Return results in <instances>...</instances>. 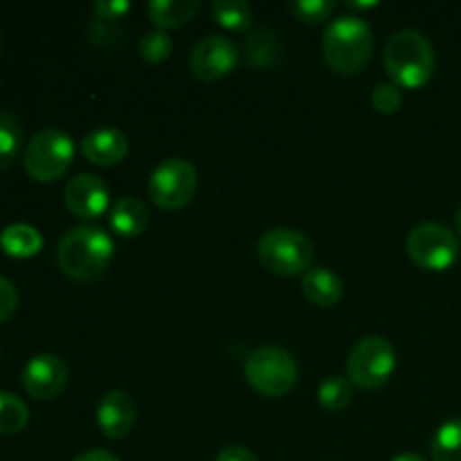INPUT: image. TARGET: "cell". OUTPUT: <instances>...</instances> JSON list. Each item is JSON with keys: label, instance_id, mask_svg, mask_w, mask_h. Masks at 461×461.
I'll use <instances>...</instances> for the list:
<instances>
[{"label": "cell", "instance_id": "1", "mask_svg": "<svg viewBox=\"0 0 461 461\" xmlns=\"http://www.w3.org/2000/svg\"><path fill=\"white\" fill-rule=\"evenodd\" d=\"M113 239L97 225H79L63 234L57 250L59 268L77 282H95L113 259Z\"/></svg>", "mask_w": 461, "mask_h": 461}, {"label": "cell", "instance_id": "2", "mask_svg": "<svg viewBox=\"0 0 461 461\" xmlns=\"http://www.w3.org/2000/svg\"><path fill=\"white\" fill-rule=\"evenodd\" d=\"M324 61L329 68L340 75H356L369 63L374 52V34L367 21L360 16H345L336 18L327 27L322 39Z\"/></svg>", "mask_w": 461, "mask_h": 461}, {"label": "cell", "instance_id": "3", "mask_svg": "<svg viewBox=\"0 0 461 461\" xmlns=\"http://www.w3.org/2000/svg\"><path fill=\"white\" fill-rule=\"evenodd\" d=\"M385 70L399 88H421L435 72V50L417 30H401L385 45Z\"/></svg>", "mask_w": 461, "mask_h": 461}, {"label": "cell", "instance_id": "4", "mask_svg": "<svg viewBox=\"0 0 461 461\" xmlns=\"http://www.w3.org/2000/svg\"><path fill=\"white\" fill-rule=\"evenodd\" d=\"M257 257L266 270L282 277L309 273L313 264V243L300 230L277 228L261 237Z\"/></svg>", "mask_w": 461, "mask_h": 461}, {"label": "cell", "instance_id": "5", "mask_svg": "<svg viewBox=\"0 0 461 461\" xmlns=\"http://www.w3.org/2000/svg\"><path fill=\"white\" fill-rule=\"evenodd\" d=\"M243 372L248 385L268 399H282L297 383V363L282 347H257L248 356Z\"/></svg>", "mask_w": 461, "mask_h": 461}, {"label": "cell", "instance_id": "6", "mask_svg": "<svg viewBox=\"0 0 461 461\" xmlns=\"http://www.w3.org/2000/svg\"><path fill=\"white\" fill-rule=\"evenodd\" d=\"M75 160V142L59 129H43L30 140L23 156V165L36 183H54L70 169Z\"/></svg>", "mask_w": 461, "mask_h": 461}, {"label": "cell", "instance_id": "7", "mask_svg": "<svg viewBox=\"0 0 461 461\" xmlns=\"http://www.w3.org/2000/svg\"><path fill=\"white\" fill-rule=\"evenodd\" d=\"M396 369V351L383 336L363 338L351 349L347 360V376L360 390H378L392 378Z\"/></svg>", "mask_w": 461, "mask_h": 461}, {"label": "cell", "instance_id": "8", "mask_svg": "<svg viewBox=\"0 0 461 461\" xmlns=\"http://www.w3.org/2000/svg\"><path fill=\"white\" fill-rule=\"evenodd\" d=\"M196 192L198 171L183 158L160 162L149 178V196L160 210H180L194 201Z\"/></svg>", "mask_w": 461, "mask_h": 461}, {"label": "cell", "instance_id": "9", "mask_svg": "<svg viewBox=\"0 0 461 461\" xmlns=\"http://www.w3.org/2000/svg\"><path fill=\"white\" fill-rule=\"evenodd\" d=\"M405 250L419 268L441 273L457 261L459 241L446 225L419 223L417 228L410 230Z\"/></svg>", "mask_w": 461, "mask_h": 461}, {"label": "cell", "instance_id": "10", "mask_svg": "<svg viewBox=\"0 0 461 461\" xmlns=\"http://www.w3.org/2000/svg\"><path fill=\"white\" fill-rule=\"evenodd\" d=\"M237 45L225 36H205L189 57V68L203 81H216L228 77L237 68Z\"/></svg>", "mask_w": 461, "mask_h": 461}, {"label": "cell", "instance_id": "11", "mask_svg": "<svg viewBox=\"0 0 461 461\" xmlns=\"http://www.w3.org/2000/svg\"><path fill=\"white\" fill-rule=\"evenodd\" d=\"M63 201L77 219L93 221L106 214L111 192L99 176L79 174L68 180L66 189H63Z\"/></svg>", "mask_w": 461, "mask_h": 461}, {"label": "cell", "instance_id": "12", "mask_svg": "<svg viewBox=\"0 0 461 461\" xmlns=\"http://www.w3.org/2000/svg\"><path fill=\"white\" fill-rule=\"evenodd\" d=\"M23 387L39 401L57 399L68 385V367L59 356L39 354L23 369Z\"/></svg>", "mask_w": 461, "mask_h": 461}, {"label": "cell", "instance_id": "13", "mask_svg": "<svg viewBox=\"0 0 461 461\" xmlns=\"http://www.w3.org/2000/svg\"><path fill=\"white\" fill-rule=\"evenodd\" d=\"M99 430L108 439H124L135 423V403L126 392L113 390L104 394L97 408Z\"/></svg>", "mask_w": 461, "mask_h": 461}, {"label": "cell", "instance_id": "14", "mask_svg": "<svg viewBox=\"0 0 461 461\" xmlns=\"http://www.w3.org/2000/svg\"><path fill=\"white\" fill-rule=\"evenodd\" d=\"M126 151H129V140L122 131L113 129V126H102L95 129L81 140V153L88 162L97 167H113L120 160H124Z\"/></svg>", "mask_w": 461, "mask_h": 461}, {"label": "cell", "instance_id": "15", "mask_svg": "<svg viewBox=\"0 0 461 461\" xmlns=\"http://www.w3.org/2000/svg\"><path fill=\"white\" fill-rule=\"evenodd\" d=\"M302 291L311 304L320 309H331L342 297V279L329 268H311L302 279Z\"/></svg>", "mask_w": 461, "mask_h": 461}, {"label": "cell", "instance_id": "16", "mask_svg": "<svg viewBox=\"0 0 461 461\" xmlns=\"http://www.w3.org/2000/svg\"><path fill=\"white\" fill-rule=\"evenodd\" d=\"M111 228L124 239H135L144 234L149 228L147 205L135 196L117 201L111 210Z\"/></svg>", "mask_w": 461, "mask_h": 461}, {"label": "cell", "instance_id": "17", "mask_svg": "<svg viewBox=\"0 0 461 461\" xmlns=\"http://www.w3.org/2000/svg\"><path fill=\"white\" fill-rule=\"evenodd\" d=\"M0 248L14 259H30L43 250V237L32 225L14 223L7 225L0 234Z\"/></svg>", "mask_w": 461, "mask_h": 461}, {"label": "cell", "instance_id": "18", "mask_svg": "<svg viewBox=\"0 0 461 461\" xmlns=\"http://www.w3.org/2000/svg\"><path fill=\"white\" fill-rule=\"evenodd\" d=\"M201 12L196 0H151L149 3V16L162 30L183 27Z\"/></svg>", "mask_w": 461, "mask_h": 461}, {"label": "cell", "instance_id": "19", "mask_svg": "<svg viewBox=\"0 0 461 461\" xmlns=\"http://www.w3.org/2000/svg\"><path fill=\"white\" fill-rule=\"evenodd\" d=\"M282 54L277 36L266 30H255L246 39V59L255 68H270Z\"/></svg>", "mask_w": 461, "mask_h": 461}, {"label": "cell", "instance_id": "20", "mask_svg": "<svg viewBox=\"0 0 461 461\" xmlns=\"http://www.w3.org/2000/svg\"><path fill=\"white\" fill-rule=\"evenodd\" d=\"M23 129L16 117L7 111H0V174L12 167L21 153Z\"/></svg>", "mask_w": 461, "mask_h": 461}, {"label": "cell", "instance_id": "21", "mask_svg": "<svg viewBox=\"0 0 461 461\" xmlns=\"http://www.w3.org/2000/svg\"><path fill=\"white\" fill-rule=\"evenodd\" d=\"M212 16L216 18L219 25L225 30L243 32L250 27L252 23V7L246 0H216L212 5Z\"/></svg>", "mask_w": 461, "mask_h": 461}, {"label": "cell", "instance_id": "22", "mask_svg": "<svg viewBox=\"0 0 461 461\" xmlns=\"http://www.w3.org/2000/svg\"><path fill=\"white\" fill-rule=\"evenodd\" d=\"M30 421V410L12 392H0V435H18Z\"/></svg>", "mask_w": 461, "mask_h": 461}, {"label": "cell", "instance_id": "23", "mask_svg": "<svg viewBox=\"0 0 461 461\" xmlns=\"http://www.w3.org/2000/svg\"><path fill=\"white\" fill-rule=\"evenodd\" d=\"M432 461H461V419L444 423L430 446Z\"/></svg>", "mask_w": 461, "mask_h": 461}, {"label": "cell", "instance_id": "24", "mask_svg": "<svg viewBox=\"0 0 461 461\" xmlns=\"http://www.w3.org/2000/svg\"><path fill=\"white\" fill-rule=\"evenodd\" d=\"M318 401L324 410L331 412H340V410L349 408L354 401V385L351 381L340 376H331L318 387Z\"/></svg>", "mask_w": 461, "mask_h": 461}, {"label": "cell", "instance_id": "25", "mask_svg": "<svg viewBox=\"0 0 461 461\" xmlns=\"http://www.w3.org/2000/svg\"><path fill=\"white\" fill-rule=\"evenodd\" d=\"M171 50H174V41L162 30H151L140 39V57L149 63L167 61Z\"/></svg>", "mask_w": 461, "mask_h": 461}, {"label": "cell", "instance_id": "26", "mask_svg": "<svg viewBox=\"0 0 461 461\" xmlns=\"http://www.w3.org/2000/svg\"><path fill=\"white\" fill-rule=\"evenodd\" d=\"M288 9H291L297 21L318 25V23H324L336 12V3L333 0H295V3L288 5Z\"/></svg>", "mask_w": 461, "mask_h": 461}, {"label": "cell", "instance_id": "27", "mask_svg": "<svg viewBox=\"0 0 461 461\" xmlns=\"http://www.w3.org/2000/svg\"><path fill=\"white\" fill-rule=\"evenodd\" d=\"M403 104V93L396 84H378L372 93V106L383 115H392Z\"/></svg>", "mask_w": 461, "mask_h": 461}, {"label": "cell", "instance_id": "28", "mask_svg": "<svg viewBox=\"0 0 461 461\" xmlns=\"http://www.w3.org/2000/svg\"><path fill=\"white\" fill-rule=\"evenodd\" d=\"M18 309V293L9 279L0 277V322H7Z\"/></svg>", "mask_w": 461, "mask_h": 461}, {"label": "cell", "instance_id": "29", "mask_svg": "<svg viewBox=\"0 0 461 461\" xmlns=\"http://www.w3.org/2000/svg\"><path fill=\"white\" fill-rule=\"evenodd\" d=\"M131 9V5L126 0H97L95 3V14L102 21H117V18L124 16Z\"/></svg>", "mask_w": 461, "mask_h": 461}, {"label": "cell", "instance_id": "30", "mask_svg": "<svg viewBox=\"0 0 461 461\" xmlns=\"http://www.w3.org/2000/svg\"><path fill=\"white\" fill-rule=\"evenodd\" d=\"M216 461H257V457L243 446H228V448L221 450Z\"/></svg>", "mask_w": 461, "mask_h": 461}, {"label": "cell", "instance_id": "31", "mask_svg": "<svg viewBox=\"0 0 461 461\" xmlns=\"http://www.w3.org/2000/svg\"><path fill=\"white\" fill-rule=\"evenodd\" d=\"M75 461H120L113 453H106V450H88V453H81Z\"/></svg>", "mask_w": 461, "mask_h": 461}, {"label": "cell", "instance_id": "32", "mask_svg": "<svg viewBox=\"0 0 461 461\" xmlns=\"http://www.w3.org/2000/svg\"><path fill=\"white\" fill-rule=\"evenodd\" d=\"M392 461H428V459H423L421 455H412V453H405V455H399V457L396 459H392Z\"/></svg>", "mask_w": 461, "mask_h": 461}, {"label": "cell", "instance_id": "33", "mask_svg": "<svg viewBox=\"0 0 461 461\" xmlns=\"http://www.w3.org/2000/svg\"><path fill=\"white\" fill-rule=\"evenodd\" d=\"M351 9H372L376 7V3H347Z\"/></svg>", "mask_w": 461, "mask_h": 461}, {"label": "cell", "instance_id": "34", "mask_svg": "<svg viewBox=\"0 0 461 461\" xmlns=\"http://www.w3.org/2000/svg\"><path fill=\"white\" fill-rule=\"evenodd\" d=\"M455 221H457V232L461 234V207H459V212H457V216H455Z\"/></svg>", "mask_w": 461, "mask_h": 461}, {"label": "cell", "instance_id": "35", "mask_svg": "<svg viewBox=\"0 0 461 461\" xmlns=\"http://www.w3.org/2000/svg\"><path fill=\"white\" fill-rule=\"evenodd\" d=\"M0 48H3V41H0Z\"/></svg>", "mask_w": 461, "mask_h": 461}]
</instances>
